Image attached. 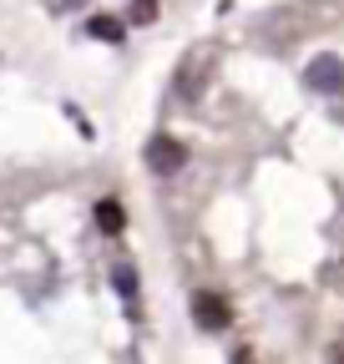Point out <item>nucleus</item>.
<instances>
[{"label": "nucleus", "mask_w": 344, "mask_h": 364, "mask_svg": "<svg viewBox=\"0 0 344 364\" xmlns=\"http://www.w3.org/2000/svg\"><path fill=\"white\" fill-rule=\"evenodd\" d=\"M183 142H172V136H152L147 142V167L152 172H162V177H172V172H183Z\"/></svg>", "instance_id": "nucleus-1"}, {"label": "nucleus", "mask_w": 344, "mask_h": 364, "mask_svg": "<svg viewBox=\"0 0 344 364\" xmlns=\"http://www.w3.org/2000/svg\"><path fill=\"white\" fill-rule=\"evenodd\" d=\"M193 318H198L203 329H228L233 314H228V299L223 294H198L193 299Z\"/></svg>", "instance_id": "nucleus-2"}, {"label": "nucleus", "mask_w": 344, "mask_h": 364, "mask_svg": "<svg viewBox=\"0 0 344 364\" xmlns=\"http://www.w3.org/2000/svg\"><path fill=\"white\" fill-rule=\"evenodd\" d=\"M309 86H314V91H344V66H339L334 56H319V61L309 66Z\"/></svg>", "instance_id": "nucleus-3"}, {"label": "nucleus", "mask_w": 344, "mask_h": 364, "mask_svg": "<svg viewBox=\"0 0 344 364\" xmlns=\"http://www.w3.org/2000/svg\"><path fill=\"white\" fill-rule=\"evenodd\" d=\"M198 91H203V71H198V61H183V71H178V97L198 102Z\"/></svg>", "instance_id": "nucleus-4"}, {"label": "nucleus", "mask_w": 344, "mask_h": 364, "mask_svg": "<svg viewBox=\"0 0 344 364\" xmlns=\"http://www.w3.org/2000/svg\"><path fill=\"white\" fill-rule=\"evenodd\" d=\"M97 223L107 228V233H122V223H127V218H122L117 203H97Z\"/></svg>", "instance_id": "nucleus-5"}, {"label": "nucleus", "mask_w": 344, "mask_h": 364, "mask_svg": "<svg viewBox=\"0 0 344 364\" xmlns=\"http://www.w3.org/2000/svg\"><path fill=\"white\" fill-rule=\"evenodd\" d=\"M127 21H132V26H147V21H157V0H137V6L127 11Z\"/></svg>", "instance_id": "nucleus-6"}, {"label": "nucleus", "mask_w": 344, "mask_h": 364, "mask_svg": "<svg viewBox=\"0 0 344 364\" xmlns=\"http://www.w3.org/2000/svg\"><path fill=\"white\" fill-rule=\"evenodd\" d=\"M92 36H102V41H117V36H122V26H117V21H92Z\"/></svg>", "instance_id": "nucleus-7"}, {"label": "nucleus", "mask_w": 344, "mask_h": 364, "mask_svg": "<svg viewBox=\"0 0 344 364\" xmlns=\"http://www.w3.org/2000/svg\"><path fill=\"white\" fill-rule=\"evenodd\" d=\"M334 364H344V349H334Z\"/></svg>", "instance_id": "nucleus-8"}, {"label": "nucleus", "mask_w": 344, "mask_h": 364, "mask_svg": "<svg viewBox=\"0 0 344 364\" xmlns=\"http://www.w3.org/2000/svg\"><path fill=\"white\" fill-rule=\"evenodd\" d=\"M61 6H81V0H61Z\"/></svg>", "instance_id": "nucleus-9"}]
</instances>
